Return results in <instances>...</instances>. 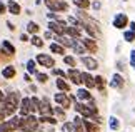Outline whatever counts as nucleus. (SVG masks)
I'll use <instances>...</instances> for the list:
<instances>
[{
  "mask_svg": "<svg viewBox=\"0 0 135 132\" xmlns=\"http://www.w3.org/2000/svg\"><path fill=\"white\" fill-rule=\"evenodd\" d=\"M20 95H18V92H10L8 95H5V99L2 100V104H0V109L5 112V115H13L15 114V110H17L20 107Z\"/></svg>",
  "mask_w": 135,
  "mask_h": 132,
  "instance_id": "f257e3e1",
  "label": "nucleus"
},
{
  "mask_svg": "<svg viewBox=\"0 0 135 132\" xmlns=\"http://www.w3.org/2000/svg\"><path fill=\"white\" fill-rule=\"evenodd\" d=\"M74 109H75V112L79 114V115H82L84 119H93L95 115H98V110H97V105H95V104H92V105H85V104L77 102V100H75Z\"/></svg>",
  "mask_w": 135,
  "mask_h": 132,
  "instance_id": "f03ea898",
  "label": "nucleus"
},
{
  "mask_svg": "<svg viewBox=\"0 0 135 132\" xmlns=\"http://www.w3.org/2000/svg\"><path fill=\"white\" fill-rule=\"evenodd\" d=\"M38 119L35 117L33 114L27 115V117H22V122H20V130L22 132H37L38 130Z\"/></svg>",
  "mask_w": 135,
  "mask_h": 132,
  "instance_id": "7ed1b4c3",
  "label": "nucleus"
},
{
  "mask_svg": "<svg viewBox=\"0 0 135 132\" xmlns=\"http://www.w3.org/2000/svg\"><path fill=\"white\" fill-rule=\"evenodd\" d=\"M44 3L47 5V8L50 10V12H65V10H69V3L65 2V0H44Z\"/></svg>",
  "mask_w": 135,
  "mask_h": 132,
  "instance_id": "20e7f679",
  "label": "nucleus"
},
{
  "mask_svg": "<svg viewBox=\"0 0 135 132\" xmlns=\"http://www.w3.org/2000/svg\"><path fill=\"white\" fill-rule=\"evenodd\" d=\"M65 27H67V20L64 22H57V20H49V30L54 35L60 37V35H65Z\"/></svg>",
  "mask_w": 135,
  "mask_h": 132,
  "instance_id": "39448f33",
  "label": "nucleus"
},
{
  "mask_svg": "<svg viewBox=\"0 0 135 132\" xmlns=\"http://www.w3.org/2000/svg\"><path fill=\"white\" fill-rule=\"evenodd\" d=\"M35 62H37L38 65H42V67H47V69L55 67V60L52 59L49 54H38L37 59H35Z\"/></svg>",
  "mask_w": 135,
  "mask_h": 132,
  "instance_id": "423d86ee",
  "label": "nucleus"
},
{
  "mask_svg": "<svg viewBox=\"0 0 135 132\" xmlns=\"http://www.w3.org/2000/svg\"><path fill=\"white\" fill-rule=\"evenodd\" d=\"M20 115L22 117H27V115L32 114V105H30V97H23L22 100H20Z\"/></svg>",
  "mask_w": 135,
  "mask_h": 132,
  "instance_id": "0eeeda50",
  "label": "nucleus"
},
{
  "mask_svg": "<svg viewBox=\"0 0 135 132\" xmlns=\"http://www.w3.org/2000/svg\"><path fill=\"white\" fill-rule=\"evenodd\" d=\"M128 25V17L125 13H117L113 19V27L115 29H125Z\"/></svg>",
  "mask_w": 135,
  "mask_h": 132,
  "instance_id": "6e6552de",
  "label": "nucleus"
},
{
  "mask_svg": "<svg viewBox=\"0 0 135 132\" xmlns=\"http://www.w3.org/2000/svg\"><path fill=\"white\" fill-rule=\"evenodd\" d=\"M38 114H40V115H52V114H54V109L50 107V102H49V99H47V97L40 100Z\"/></svg>",
  "mask_w": 135,
  "mask_h": 132,
  "instance_id": "1a4fd4ad",
  "label": "nucleus"
},
{
  "mask_svg": "<svg viewBox=\"0 0 135 132\" xmlns=\"http://www.w3.org/2000/svg\"><path fill=\"white\" fill-rule=\"evenodd\" d=\"M70 49L74 50L75 54H79V55H84L85 52H87V49H85L82 39H72V47H70Z\"/></svg>",
  "mask_w": 135,
  "mask_h": 132,
  "instance_id": "9d476101",
  "label": "nucleus"
},
{
  "mask_svg": "<svg viewBox=\"0 0 135 132\" xmlns=\"http://www.w3.org/2000/svg\"><path fill=\"white\" fill-rule=\"evenodd\" d=\"M55 102L59 104L60 107H64V109H69L70 107V97L67 95V94H64V92L55 94Z\"/></svg>",
  "mask_w": 135,
  "mask_h": 132,
  "instance_id": "9b49d317",
  "label": "nucleus"
},
{
  "mask_svg": "<svg viewBox=\"0 0 135 132\" xmlns=\"http://www.w3.org/2000/svg\"><path fill=\"white\" fill-rule=\"evenodd\" d=\"M80 62L84 64L89 70H95V69H98V62L93 59V57H89V55H82L80 57Z\"/></svg>",
  "mask_w": 135,
  "mask_h": 132,
  "instance_id": "f8f14e48",
  "label": "nucleus"
},
{
  "mask_svg": "<svg viewBox=\"0 0 135 132\" xmlns=\"http://www.w3.org/2000/svg\"><path fill=\"white\" fill-rule=\"evenodd\" d=\"M67 79H70L75 85H80L82 84V72H79L77 69H70V70L67 72Z\"/></svg>",
  "mask_w": 135,
  "mask_h": 132,
  "instance_id": "ddd939ff",
  "label": "nucleus"
},
{
  "mask_svg": "<svg viewBox=\"0 0 135 132\" xmlns=\"http://www.w3.org/2000/svg\"><path fill=\"white\" fill-rule=\"evenodd\" d=\"M84 127L85 132H100V124L93 122L92 119H84Z\"/></svg>",
  "mask_w": 135,
  "mask_h": 132,
  "instance_id": "4468645a",
  "label": "nucleus"
},
{
  "mask_svg": "<svg viewBox=\"0 0 135 132\" xmlns=\"http://www.w3.org/2000/svg\"><path fill=\"white\" fill-rule=\"evenodd\" d=\"M82 30L79 27H74V25H67L65 27V35H69L70 39H80Z\"/></svg>",
  "mask_w": 135,
  "mask_h": 132,
  "instance_id": "2eb2a0df",
  "label": "nucleus"
},
{
  "mask_svg": "<svg viewBox=\"0 0 135 132\" xmlns=\"http://www.w3.org/2000/svg\"><path fill=\"white\" fill-rule=\"evenodd\" d=\"M82 84H85L87 89L95 87V77H92L89 72H82Z\"/></svg>",
  "mask_w": 135,
  "mask_h": 132,
  "instance_id": "dca6fc26",
  "label": "nucleus"
},
{
  "mask_svg": "<svg viewBox=\"0 0 135 132\" xmlns=\"http://www.w3.org/2000/svg\"><path fill=\"white\" fill-rule=\"evenodd\" d=\"M7 10L12 15H20V12H22V7L15 2V0H8V3H7Z\"/></svg>",
  "mask_w": 135,
  "mask_h": 132,
  "instance_id": "f3484780",
  "label": "nucleus"
},
{
  "mask_svg": "<svg viewBox=\"0 0 135 132\" xmlns=\"http://www.w3.org/2000/svg\"><path fill=\"white\" fill-rule=\"evenodd\" d=\"M122 85H123V77L120 75V74H113V77H112V80H110V87L120 89Z\"/></svg>",
  "mask_w": 135,
  "mask_h": 132,
  "instance_id": "a211bd4d",
  "label": "nucleus"
},
{
  "mask_svg": "<svg viewBox=\"0 0 135 132\" xmlns=\"http://www.w3.org/2000/svg\"><path fill=\"white\" fill-rule=\"evenodd\" d=\"M2 50L5 52V54H8L10 57H13V55H15V47L10 44L8 40H3V42H2Z\"/></svg>",
  "mask_w": 135,
  "mask_h": 132,
  "instance_id": "6ab92c4d",
  "label": "nucleus"
},
{
  "mask_svg": "<svg viewBox=\"0 0 135 132\" xmlns=\"http://www.w3.org/2000/svg\"><path fill=\"white\" fill-rule=\"evenodd\" d=\"M50 52L59 54V55H64V54H65V47L60 45L59 42H52V44H50Z\"/></svg>",
  "mask_w": 135,
  "mask_h": 132,
  "instance_id": "aec40b11",
  "label": "nucleus"
},
{
  "mask_svg": "<svg viewBox=\"0 0 135 132\" xmlns=\"http://www.w3.org/2000/svg\"><path fill=\"white\" fill-rule=\"evenodd\" d=\"M15 74H17V70H15V67H13V65H7V67H5L3 70H2V75H3L5 79H8V80L15 77Z\"/></svg>",
  "mask_w": 135,
  "mask_h": 132,
  "instance_id": "412c9836",
  "label": "nucleus"
},
{
  "mask_svg": "<svg viewBox=\"0 0 135 132\" xmlns=\"http://www.w3.org/2000/svg\"><path fill=\"white\" fill-rule=\"evenodd\" d=\"M82 42H84V45H85V49H87V50H90V52H97V44H95V40H93L92 37H89V39H82Z\"/></svg>",
  "mask_w": 135,
  "mask_h": 132,
  "instance_id": "4be33fe9",
  "label": "nucleus"
},
{
  "mask_svg": "<svg viewBox=\"0 0 135 132\" xmlns=\"http://www.w3.org/2000/svg\"><path fill=\"white\" fill-rule=\"evenodd\" d=\"M55 84H57V89H59L60 92H65V94H67V92L70 90V85H69V84H67V82H65L62 77H59V79H57V80H55Z\"/></svg>",
  "mask_w": 135,
  "mask_h": 132,
  "instance_id": "5701e85b",
  "label": "nucleus"
},
{
  "mask_svg": "<svg viewBox=\"0 0 135 132\" xmlns=\"http://www.w3.org/2000/svg\"><path fill=\"white\" fill-rule=\"evenodd\" d=\"M57 117H54V115H40L38 117V122L40 124H50V125H55L57 124Z\"/></svg>",
  "mask_w": 135,
  "mask_h": 132,
  "instance_id": "b1692460",
  "label": "nucleus"
},
{
  "mask_svg": "<svg viewBox=\"0 0 135 132\" xmlns=\"http://www.w3.org/2000/svg\"><path fill=\"white\" fill-rule=\"evenodd\" d=\"M77 99H82V100H92L90 90H89V89H77Z\"/></svg>",
  "mask_w": 135,
  "mask_h": 132,
  "instance_id": "393cba45",
  "label": "nucleus"
},
{
  "mask_svg": "<svg viewBox=\"0 0 135 132\" xmlns=\"http://www.w3.org/2000/svg\"><path fill=\"white\" fill-rule=\"evenodd\" d=\"M55 40L59 42L60 45H64V47H72V39L69 35H60V37L55 35Z\"/></svg>",
  "mask_w": 135,
  "mask_h": 132,
  "instance_id": "a878e982",
  "label": "nucleus"
},
{
  "mask_svg": "<svg viewBox=\"0 0 135 132\" xmlns=\"http://www.w3.org/2000/svg\"><path fill=\"white\" fill-rule=\"evenodd\" d=\"M105 85H107L105 79H103L102 75H97V77H95V87H97L100 92H103V94H105Z\"/></svg>",
  "mask_w": 135,
  "mask_h": 132,
  "instance_id": "bb28decb",
  "label": "nucleus"
},
{
  "mask_svg": "<svg viewBox=\"0 0 135 132\" xmlns=\"http://www.w3.org/2000/svg\"><path fill=\"white\" fill-rule=\"evenodd\" d=\"M74 5L79 10H87L90 7V0H74Z\"/></svg>",
  "mask_w": 135,
  "mask_h": 132,
  "instance_id": "cd10ccee",
  "label": "nucleus"
},
{
  "mask_svg": "<svg viewBox=\"0 0 135 132\" xmlns=\"http://www.w3.org/2000/svg\"><path fill=\"white\" fill-rule=\"evenodd\" d=\"M38 30H40L38 24H35V22H28V24H27V32H28V34L37 35V34H38Z\"/></svg>",
  "mask_w": 135,
  "mask_h": 132,
  "instance_id": "c85d7f7f",
  "label": "nucleus"
},
{
  "mask_svg": "<svg viewBox=\"0 0 135 132\" xmlns=\"http://www.w3.org/2000/svg\"><path fill=\"white\" fill-rule=\"evenodd\" d=\"M27 72H28V74H33V75L37 74V62H35L33 59H30V60L27 62Z\"/></svg>",
  "mask_w": 135,
  "mask_h": 132,
  "instance_id": "c756f323",
  "label": "nucleus"
},
{
  "mask_svg": "<svg viewBox=\"0 0 135 132\" xmlns=\"http://www.w3.org/2000/svg\"><path fill=\"white\" fill-rule=\"evenodd\" d=\"M30 105H32V114L38 112V107H40V100L37 97H30Z\"/></svg>",
  "mask_w": 135,
  "mask_h": 132,
  "instance_id": "7c9ffc66",
  "label": "nucleus"
},
{
  "mask_svg": "<svg viewBox=\"0 0 135 132\" xmlns=\"http://www.w3.org/2000/svg\"><path fill=\"white\" fill-rule=\"evenodd\" d=\"M108 125H110L112 130H118V129H120V122H118L117 117H110V119H108Z\"/></svg>",
  "mask_w": 135,
  "mask_h": 132,
  "instance_id": "2f4dec72",
  "label": "nucleus"
},
{
  "mask_svg": "<svg viewBox=\"0 0 135 132\" xmlns=\"http://www.w3.org/2000/svg\"><path fill=\"white\" fill-rule=\"evenodd\" d=\"M30 42H32V45H35V47H44V39L42 37H38V35H33L32 39H30Z\"/></svg>",
  "mask_w": 135,
  "mask_h": 132,
  "instance_id": "473e14b6",
  "label": "nucleus"
},
{
  "mask_svg": "<svg viewBox=\"0 0 135 132\" xmlns=\"http://www.w3.org/2000/svg\"><path fill=\"white\" fill-rule=\"evenodd\" d=\"M54 114H55L59 119H65V109L60 107V105H59V107H54Z\"/></svg>",
  "mask_w": 135,
  "mask_h": 132,
  "instance_id": "72a5a7b5",
  "label": "nucleus"
},
{
  "mask_svg": "<svg viewBox=\"0 0 135 132\" xmlns=\"http://www.w3.org/2000/svg\"><path fill=\"white\" fill-rule=\"evenodd\" d=\"M64 62H65L67 65H70V67H77V60H75L72 55H65V57H64Z\"/></svg>",
  "mask_w": 135,
  "mask_h": 132,
  "instance_id": "f704fd0d",
  "label": "nucleus"
},
{
  "mask_svg": "<svg viewBox=\"0 0 135 132\" xmlns=\"http://www.w3.org/2000/svg\"><path fill=\"white\" fill-rule=\"evenodd\" d=\"M123 39L127 42H133L135 40V32L133 30H127V32H123Z\"/></svg>",
  "mask_w": 135,
  "mask_h": 132,
  "instance_id": "c9c22d12",
  "label": "nucleus"
},
{
  "mask_svg": "<svg viewBox=\"0 0 135 132\" xmlns=\"http://www.w3.org/2000/svg\"><path fill=\"white\" fill-rule=\"evenodd\" d=\"M35 77H37V80H38L40 84H45L47 80H49V75H47V74H40V72H37V74H35Z\"/></svg>",
  "mask_w": 135,
  "mask_h": 132,
  "instance_id": "e433bc0d",
  "label": "nucleus"
},
{
  "mask_svg": "<svg viewBox=\"0 0 135 132\" xmlns=\"http://www.w3.org/2000/svg\"><path fill=\"white\" fill-rule=\"evenodd\" d=\"M62 132H74V122H65L62 125Z\"/></svg>",
  "mask_w": 135,
  "mask_h": 132,
  "instance_id": "4c0bfd02",
  "label": "nucleus"
},
{
  "mask_svg": "<svg viewBox=\"0 0 135 132\" xmlns=\"http://www.w3.org/2000/svg\"><path fill=\"white\" fill-rule=\"evenodd\" d=\"M54 74H55L57 77H62V79H65V77H67V74H65L64 70H60V69H55V70H54Z\"/></svg>",
  "mask_w": 135,
  "mask_h": 132,
  "instance_id": "58836bf2",
  "label": "nucleus"
},
{
  "mask_svg": "<svg viewBox=\"0 0 135 132\" xmlns=\"http://www.w3.org/2000/svg\"><path fill=\"white\" fill-rule=\"evenodd\" d=\"M5 119H7V115H5V112H3L2 109H0V125L5 122Z\"/></svg>",
  "mask_w": 135,
  "mask_h": 132,
  "instance_id": "ea45409f",
  "label": "nucleus"
},
{
  "mask_svg": "<svg viewBox=\"0 0 135 132\" xmlns=\"http://www.w3.org/2000/svg\"><path fill=\"white\" fill-rule=\"evenodd\" d=\"M44 39H45V40H49V39H50V40H52V39H54V34H52L50 30H47L45 35H44Z\"/></svg>",
  "mask_w": 135,
  "mask_h": 132,
  "instance_id": "a19ab883",
  "label": "nucleus"
},
{
  "mask_svg": "<svg viewBox=\"0 0 135 132\" xmlns=\"http://www.w3.org/2000/svg\"><path fill=\"white\" fill-rule=\"evenodd\" d=\"M5 12H7V5L3 2H0V13H5Z\"/></svg>",
  "mask_w": 135,
  "mask_h": 132,
  "instance_id": "79ce46f5",
  "label": "nucleus"
},
{
  "mask_svg": "<svg viewBox=\"0 0 135 132\" xmlns=\"http://www.w3.org/2000/svg\"><path fill=\"white\" fill-rule=\"evenodd\" d=\"M130 64H132V65H135V50H132V52H130Z\"/></svg>",
  "mask_w": 135,
  "mask_h": 132,
  "instance_id": "37998d69",
  "label": "nucleus"
},
{
  "mask_svg": "<svg viewBox=\"0 0 135 132\" xmlns=\"http://www.w3.org/2000/svg\"><path fill=\"white\" fill-rule=\"evenodd\" d=\"M92 7L95 8V10H98V8L102 7V3H100V2H92Z\"/></svg>",
  "mask_w": 135,
  "mask_h": 132,
  "instance_id": "c03bdc74",
  "label": "nucleus"
},
{
  "mask_svg": "<svg viewBox=\"0 0 135 132\" xmlns=\"http://www.w3.org/2000/svg\"><path fill=\"white\" fill-rule=\"evenodd\" d=\"M40 132H55V130H54V127H42Z\"/></svg>",
  "mask_w": 135,
  "mask_h": 132,
  "instance_id": "a18cd8bd",
  "label": "nucleus"
},
{
  "mask_svg": "<svg viewBox=\"0 0 135 132\" xmlns=\"http://www.w3.org/2000/svg\"><path fill=\"white\" fill-rule=\"evenodd\" d=\"M20 40H22V42H28V35L27 34H22V35H20Z\"/></svg>",
  "mask_w": 135,
  "mask_h": 132,
  "instance_id": "49530a36",
  "label": "nucleus"
},
{
  "mask_svg": "<svg viewBox=\"0 0 135 132\" xmlns=\"http://www.w3.org/2000/svg\"><path fill=\"white\" fill-rule=\"evenodd\" d=\"M23 80H25V82H32V79H30V74H25V75H23Z\"/></svg>",
  "mask_w": 135,
  "mask_h": 132,
  "instance_id": "de8ad7c7",
  "label": "nucleus"
},
{
  "mask_svg": "<svg viewBox=\"0 0 135 132\" xmlns=\"http://www.w3.org/2000/svg\"><path fill=\"white\" fill-rule=\"evenodd\" d=\"M7 27H8L10 30H15V25H13V24H10V22H7Z\"/></svg>",
  "mask_w": 135,
  "mask_h": 132,
  "instance_id": "09e8293b",
  "label": "nucleus"
},
{
  "mask_svg": "<svg viewBox=\"0 0 135 132\" xmlns=\"http://www.w3.org/2000/svg\"><path fill=\"white\" fill-rule=\"evenodd\" d=\"M3 99H5V95H3V92L0 90V104H2V100H3Z\"/></svg>",
  "mask_w": 135,
  "mask_h": 132,
  "instance_id": "8fccbe9b",
  "label": "nucleus"
},
{
  "mask_svg": "<svg viewBox=\"0 0 135 132\" xmlns=\"http://www.w3.org/2000/svg\"><path fill=\"white\" fill-rule=\"evenodd\" d=\"M130 30H133V32H135V22H130Z\"/></svg>",
  "mask_w": 135,
  "mask_h": 132,
  "instance_id": "3c124183",
  "label": "nucleus"
},
{
  "mask_svg": "<svg viewBox=\"0 0 135 132\" xmlns=\"http://www.w3.org/2000/svg\"><path fill=\"white\" fill-rule=\"evenodd\" d=\"M133 67H135V65H133Z\"/></svg>",
  "mask_w": 135,
  "mask_h": 132,
  "instance_id": "603ef678",
  "label": "nucleus"
},
{
  "mask_svg": "<svg viewBox=\"0 0 135 132\" xmlns=\"http://www.w3.org/2000/svg\"><path fill=\"white\" fill-rule=\"evenodd\" d=\"M37 132H38V130H37Z\"/></svg>",
  "mask_w": 135,
  "mask_h": 132,
  "instance_id": "864d4df0",
  "label": "nucleus"
}]
</instances>
